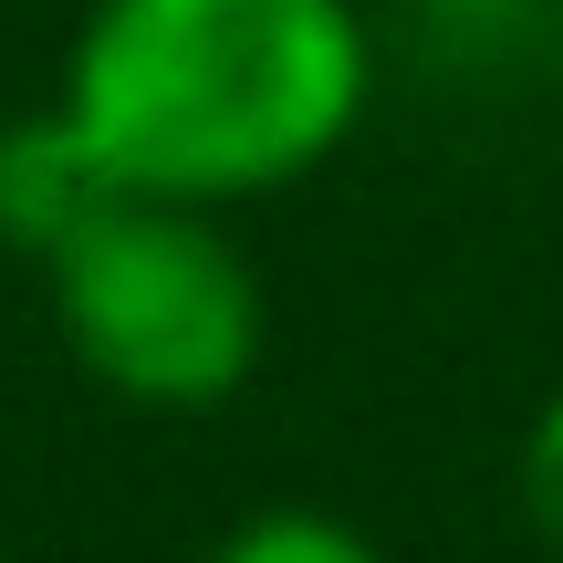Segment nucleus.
Here are the masks:
<instances>
[{
  "mask_svg": "<svg viewBox=\"0 0 563 563\" xmlns=\"http://www.w3.org/2000/svg\"><path fill=\"white\" fill-rule=\"evenodd\" d=\"M209 563H386V553L365 543L355 522L313 511V501H272V511H241Z\"/></svg>",
  "mask_w": 563,
  "mask_h": 563,
  "instance_id": "nucleus-4",
  "label": "nucleus"
},
{
  "mask_svg": "<svg viewBox=\"0 0 563 563\" xmlns=\"http://www.w3.org/2000/svg\"><path fill=\"white\" fill-rule=\"evenodd\" d=\"M42 272L74 365L125 407H220L262 365V282L199 199L125 188Z\"/></svg>",
  "mask_w": 563,
  "mask_h": 563,
  "instance_id": "nucleus-2",
  "label": "nucleus"
},
{
  "mask_svg": "<svg viewBox=\"0 0 563 563\" xmlns=\"http://www.w3.org/2000/svg\"><path fill=\"white\" fill-rule=\"evenodd\" d=\"M115 199H125V178L95 157V136H84L63 104L0 136V241H11V251L53 262V251L74 241L95 209H115Z\"/></svg>",
  "mask_w": 563,
  "mask_h": 563,
  "instance_id": "nucleus-3",
  "label": "nucleus"
},
{
  "mask_svg": "<svg viewBox=\"0 0 563 563\" xmlns=\"http://www.w3.org/2000/svg\"><path fill=\"white\" fill-rule=\"evenodd\" d=\"M355 0H95L63 53V115L146 199H272L365 115Z\"/></svg>",
  "mask_w": 563,
  "mask_h": 563,
  "instance_id": "nucleus-1",
  "label": "nucleus"
},
{
  "mask_svg": "<svg viewBox=\"0 0 563 563\" xmlns=\"http://www.w3.org/2000/svg\"><path fill=\"white\" fill-rule=\"evenodd\" d=\"M511 490H522V522L543 532V553H563V397L532 418L522 439V470H511Z\"/></svg>",
  "mask_w": 563,
  "mask_h": 563,
  "instance_id": "nucleus-5",
  "label": "nucleus"
}]
</instances>
